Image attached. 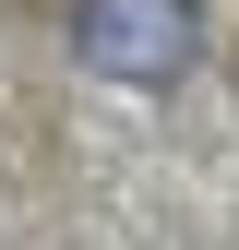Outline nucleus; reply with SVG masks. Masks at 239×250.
<instances>
[{"mask_svg": "<svg viewBox=\"0 0 239 250\" xmlns=\"http://www.w3.org/2000/svg\"><path fill=\"white\" fill-rule=\"evenodd\" d=\"M72 60L156 96L203 60V0H72Z\"/></svg>", "mask_w": 239, "mask_h": 250, "instance_id": "obj_1", "label": "nucleus"}]
</instances>
